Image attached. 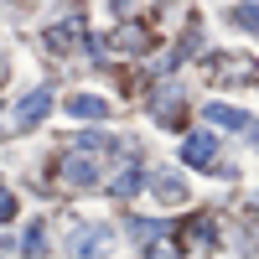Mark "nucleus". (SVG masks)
<instances>
[{"label":"nucleus","mask_w":259,"mask_h":259,"mask_svg":"<svg viewBox=\"0 0 259 259\" xmlns=\"http://www.w3.org/2000/svg\"><path fill=\"white\" fill-rule=\"evenodd\" d=\"M114 249V233L109 228H94V223H73L68 228V254H78V259H104Z\"/></svg>","instance_id":"obj_1"},{"label":"nucleus","mask_w":259,"mask_h":259,"mask_svg":"<svg viewBox=\"0 0 259 259\" xmlns=\"http://www.w3.org/2000/svg\"><path fill=\"white\" fill-rule=\"evenodd\" d=\"M47 109H52V94L36 89V94H26V99L16 104V119H21V124H41V119H47Z\"/></svg>","instance_id":"obj_2"},{"label":"nucleus","mask_w":259,"mask_h":259,"mask_svg":"<svg viewBox=\"0 0 259 259\" xmlns=\"http://www.w3.org/2000/svg\"><path fill=\"white\" fill-rule=\"evenodd\" d=\"M68 114H73V119H109V99H99V94H73V99H68Z\"/></svg>","instance_id":"obj_3"},{"label":"nucleus","mask_w":259,"mask_h":259,"mask_svg":"<svg viewBox=\"0 0 259 259\" xmlns=\"http://www.w3.org/2000/svg\"><path fill=\"white\" fill-rule=\"evenodd\" d=\"M177 109H182V83H166V89L156 94V104H150V114H156L161 124H171V119H177Z\"/></svg>","instance_id":"obj_4"},{"label":"nucleus","mask_w":259,"mask_h":259,"mask_svg":"<svg viewBox=\"0 0 259 259\" xmlns=\"http://www.w3.org/2000/svg\"><path fill=\"white\" fill-rule=\"evenodd\" d=\"M150 192H156L161 202H171V207H177V202H187V182H182V177H171V171L150 177Z\"/></svg>","instance_id":"obj_5"},{"label":"nucleus","mask_w":259,"mask_h":259,"mask_svg":"<svg viewBox=\"0 0 259 259\" xmlns=\"http://www.w3.org/2000/svg\"><path fill=\"white\" fill-rule=\"evenodd\" d=\"M202 119H207V124H218V130H244V124H249L244 109H223V104H207Z\"/></svg>","instance_id":"obj_6"},{"label":"nucleus","mask_w":259,"mask_h":259,"mask_svg":"<svg viewBox=\"0 0 259 259\" xmlns=\"http://www.w3.org/2000/svg\"><path fill=\"white\" fill-rule=\"evenodd\" d=\"M182 156H187L192 166H207L212 156H218V145H212V135H192V140L182 145Z\"/></svg>","instance_id":"obj_7"},{"label":"nucleus","mask_w":259,"mask_h":259,"mask_svg":"<svg viewBox=\"0 0 259 259\" xmlns=\"http://www.w3.org/2000/svg\"><path fill=\"white\" fill-rule=\"evenodd\" d=\"M68 182H73V187H94V182H99V166H94V161H83V156L68 161Z\"/></svg>","instance_id":"obj_8"},{"label":"nucleus","mask_w":259,"mask_h":259,"mask_svg":"<svg viewBox=\"0 0 259 259\" xmlns=\"http://www.w3.org/2000/svg\"><path fill=\"white\" fill-rule=\"evenodd\" d=\"M21 254H31V259L47 254V228H41V223H31L26 233H21Z\"/></svg>","instance_id":"obj_9"},{"label":"nucleus","mask_w":259,"mask_h":259,"mask_svg":"<svg viewBox=\"0 0 259 259\" xmlns=\"http://www.w3.org/2000/svg\"><path fill=\"white\" fill-rule=\"evenodd\" d=\"M140 182H145V177H140L135 166H130V171H119V177H114V197H130V192H140Z\"/></svg>","instance_id":"obj_10"},{"label":"nucleus","mask_w":259,"mask_h":259,"mask_svg":"<svg viewBox=\"0 0 259 259\" xmlns=\"http://www.w3.org/2000/svg\"><path fill=\"white\" fill-rule=\"evenodd\" d=\"M130 233H135L140 244H156V239H166V223H150V218H140V223L130 228Z\"/></svg>","instance_id":"obj_11"},{"label":"nucleus","mask_w":259,"mask_h":259,"mask_svg":"<svg viewBox=\"0 0 259 259\" xmlns=\"http://www.w3.org/2000/svg\"><path fill=\"white\" fill-rule=\"evenodd\" d=\"M233 21H239L244 31H254V21H259V11H254V6H244V11H233Z\"/></svg>","instance_id":"obj_12"},{"label":"nucleus","mask_w":259,"mask_h":259,"mask_svg":"<svg viewBox=\"0 0 259 259\" xmlns=\"http://www.w3.org/2000/svg\"><path fill=\"white\" fill-rule=\"evenodd\" d=\"M11 212H16V197H11V192H0V223H6Z\"/></svg>","instance_id":"obj_13"},{"label":"nucleus","mask_w":259,"mask_h":259,"mask_svg":"<svg viewBox=\"0 0 259 259\" xmlns=\"http://www.w3.org/2000/svg\"><path fill=\"white\" fill-rule=\"evenodd\" d=\"M156 259H171V254H156Z\"/></svg>","instance_id":"obj_14"}]
</instances>
